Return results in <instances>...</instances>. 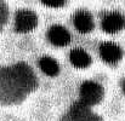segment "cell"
Segmentation results:
<instances>
[{
  "mask_svg": "<svg viewBox=\"0 0 125 121\" xmlns=\"http://www.w3.org/2000/svg\"><path fill=\"white\" fill-rule=\"evenodd\" d=\"M2 75L7 84L20 91H32L37 84L33 70L26 63H17L6 68Z\"/></svg>",
  "mask_w": 125,
  "mask_h": 121,
  "instance_id": "obj_1",
  "label": "cell"
},
{
  "mask_svg": "<svg viewBox=\"0 0 125 121\" xmlns=\"http://www.w3.org/2000/svg\"><path fill=\"white\" fill-rule=\"evenodd\" d=\"M103 97V88L100 84L95 81H84L80 86V98L82 102L87 105L98 103Z\"/></svg>",
  "mask_w": 125,
  "mask_h": 121,
  "instance_id": "obj_2",
  "label": "cell"
},
{
  "mask_svg": "<svg viewBox=\"0 0 125 121\" xmlns=\"http://www.w3.org/2000/svg\"><path fill=\"white\" fill-rule=\"evenodd\" d=\"M38 24L37 15L31 10H20L16 13L15 27L18 33H28L33 30Z\"/></svg>",
  "mask_w": 125,
  "mask_h": 121,
  "instance_id": "obj_3",
  "label": "cell"
},
{
  "mask_svg": "<svg viewBox=\"0 0 125 121\" xmlns=\"http://www.w3.org/2000/svg\"><path fill=\"white\" fill-rule=\"evenodd\" d=\"M69 119L72 121H100V118L90 109V105L82 101L72 105L69 110Z\"/></svg>",
  "mask_w": 125,
  "mask_h": 121,
  "instance_id": "obj_4",
  "label": "cell"
},
{
  "mask_svg": "<svg viewBox=\"0 0 125 121\" xmlns=\"http://www.w3.org/2000/svg\"><path fill=\"white\" fill-rule=\"evenodd\" d=\"M125 27L124 16L119 12H109L102 19V29L106 33H118Z\"/></svg>",
  "mask_w": 125,
  "mask_h": 121,
  "instance_id": "obj_5",
  "label": "cell"
},
{
  "mask_svg": "<svg viewBox=\"0 0 125 121\" xmlns=\"http://www.w3.org/2000/svg\"><path fill=\"white\" fill-rule=\"evenodd\" d=\"M100 55L104 62L117 63L120 61V58L123 56V51L119 47V45H117L115 42L106 41V42H102L100 46Z\"/></svg>",
  "mask_w": 125,
  "mask_h": 121,
  "instance_id": "obj_6",
  "label": "cell"
},
{
  "mask_svg": "<svg viewBox=\"0 0 125 121\" xmlns=\"http://www.w3.org/2000/svg\"><path fill=\"white\" fill-rule=\"evenodd\" d=\"M47 38L55 46H66L71 41V34L63 26L55 24L49 29Z\"/></svg>",
  "mask_w": 125,
  "mask_h": 121,
  "instance_id": "obj_7",
  "label": "cell"
},
{
  "mask_svg": "<svg viewBox=\"0 0 125 121\" xmlns=\"http://www.w3.org/2000/svg\"><path fill=\"white\" fill-rule=\"evenodd\" d=\"M74 26L78 32L80 33H89L94 28V19L92 16L87 11H78L74 15Z\"/></svg>",
  "mask_w": 125,
  "mask_h": 121,
  "instance_id": "obj_8",
  "label": "cell"
},
{
  "mask_svg": "<svg viewBox=\"0 0 125 121\" xmlns=\"http://www.w3.org/2000/svg\"><path fill=\"white\" fill-rule=\"evenodd\" d=\"M69 59L72 64L77 68H86L91 63L90 55L82 47H75L69 53Z\"/></svg>",
  "mask_w": 125,
  "mask_h": 121,
  "instance_id": "obj_9",
  "label": "cell"
},
{
  "mask_svg": "<svg viewBox=\"0 0 125 121\" xmlns=\"http://www.w3.org/2000/svg\"><path fill=\"white\" fill-rule=\"evenodd\" d=\"M38 63H39L40 69L49 76H55L60 72V67H58L57 61L50 56H42Z\"/></svg>",
  "mask_w": 125,
  "mask_h": 121,
  "instance_id": "obj_10",
  "label": "cell"
},
{
  "mask_svg": "<svg viewBox=\"0 0 125 121\" xmlns=\"http://www.w3.org/2000/svg\"><path fill=\"white\" fill-rule=\"evenodd\" d=\"M42 4H45L46 6H50V7H60L62 6L66 0H42Z\"/></svg>",
  "mask_w": 125,
  "mask_h": 121,
  "instance_id": "obj_11",
  "label": "cell"
},
{
  "mask_svg": "<svg viewBox=\"0 0 125 121\" xmlns=\"http://www.w3.org/2000/svg\"><path fill=\"white\" fill-rule=\"evenodd\" d=\"M123 90H124V92H125V81L123 82Z\"/></svg>",
  "mask_w": 125,
  "mask_h": 121,
  "instance_id": "obj_12",
  "label": "cell"
}]
</instances>
